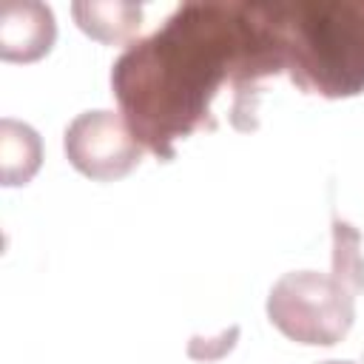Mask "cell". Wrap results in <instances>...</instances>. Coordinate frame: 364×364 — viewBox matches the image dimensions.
Returning <instances> with one entry per match:
<instances>
[{
  "mask_svg": "<svg viewBox=\"0 0 364 364\" xmlns=\"http://www.w3.org/2000/svg\"><path fill=\"white\" fill-rule=\"evenodd\" d=\"M287 74L276 0H188L156 31L128 43L111 88L134 136L159 159L199 128H216L213 102L233 94V128L256 119L262 82Z\"/></svg>",
  "mask_w": 364,
  "mask_h": 364,
  "instance_id": "1",
  "label": "cell"
},
{
  "mask_svg": "<svg viewBox=\"0 0 364 364\" xmlns=\"http://www.w3.org/2000/svg\"><path fill=\"white\" fill-rule=\"evenodd\" d=\"M287 77L304 94L344 100L364 91V0H276Z\"/></svg>",
  "mask_w": 364,
  "mask_h": 364,
  "instance_id": "2",
  "label": "cell"
},
{
  "mask_svg": "<svg viewBox=\"0 0 364 364\" xmlns=\"http://www.w3.org/2000/svg\"><path fill=\"white\" fill-rule=\"evenodd\" d=\"M358 290L338 273L290 270L282 273L267 293L270 324L296 344L333 347L355 321Z\"/></svg>",
  "mask_w": 364,
  "mask_h": 364,
  "instance_id": "3",
  "label": "cell"
},
{
  "mask_svg": "<svg viewBox=\"0 0 364 364\" xmlns=\"http://www.w3.org/2000/svg\"><path fill=\"white\" fill-rule=\"evenodd\" d=\"M63 151L74 171L94 182H114L128 176L145 154L125 117L108 108L77 114L63 134Z\"/></svg>",
  "mask_w": 364,
  "mask_h": 364,
  "instance_id": "4",
  "label": "cell"
},
{
  "mask_svg": "<svg viewBox=\"0 0 364 364\" xmlns=\"http://www.w3.org/2000/svg\"><path fill=\"white\" fill-rule=\"evenodd\" d=\"M57 20L51 6L40 0L0 3V57L6 63H34L51 51Z\"/></svg>",
  "mask_w": 364,
  "mask_h": 364,
  "instance_id": "5",
  "label": "cell"
},
{
  "mask_svg": "<svg viewBox=\"0 0 364 364\" xmlns=\"http://www.w3.org/2000/svg\"><path fill=\"white\" fill-rule=\"evenodd\" d=\"M71 14L88 37L108 46L134 43L142 26V3L131 0H77L71 3Z\"/></svg>",
  "mask_w": 364,
  "mask_h": 364,
  "instance_id": "6",
  "label": "cell"
},
{
  "mask_svg": "<svg viewBox=\"0 0 364 364\" xmlns=\"http://www.w3.org/2000/svg\"><path fill=\"white\" fill-rule=\"evenodd\" d=\"M43 165V139L40 134L20 119H0V185L17 188L28 185Z\"/></svg>",
  "mask_w": 364,
  "mask_h": 364,
  "instance_id": "7",
  "label": "cell"
},
{
  "mask_svg": "<svg viewBox=\"0 0 364 364\" xmlns=\"http://www.w3.org/2000/svg\"><path fill=\"white\" fill-rule=\"evenodd\" d=\"M333 273L350 282L358 293L364 290V259L358 253V230L347 222H333Z\"/></svg>",
  "mask_w": 364,
  "mask_h": 364,
  "instance_id": "8",
  "label": "cell"
},
{
  "mask_svg": "<svg viewBox=\"0 0 364 364\" xmlns=\"http://www.w3.org/2000/svg\"><path fill=\"white\" fill-rule=\"evenodd\" d=\"M318 364H355V361H341V358H330V361H318Z\"/></svg>",
  "mask_w": 364,
  "mask_h": 364,
  "instance_id": "9",
  "label": "cell"
}]
</instances>
